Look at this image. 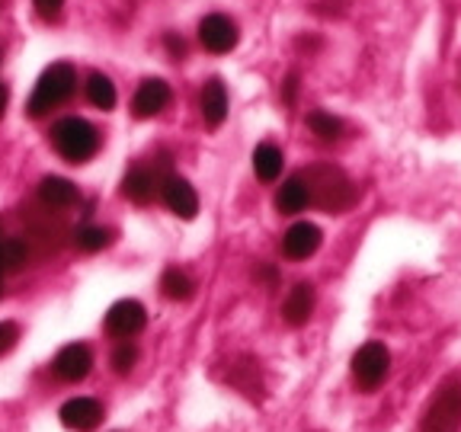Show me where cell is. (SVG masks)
<instances>
[{"mask_svg": "<svg viewBox=\"0 0 461 432\" xmlns=\"http://www.w3.org/2000/svg\"><path fill=\"white\" fill-rule=\"evenodd\" d=\"M0 295H4V275H0Z\"/></svg>", "mask_w": 461, "mask_h": 432, "instance_id": "cell-29", "label": "cell"}, {"mask_svg": "<svg viewBox=\"0 0 461 432\" xmlns=\"http://www.w3.org/2000/svg\"><path fill=\"white\" fill-rule=\"evenodd\" d=\"M51 144L68 164H86L100 151V131L80 115H65L51 125Z\"/></svg>", "mask_w": 461, "mask_h": 432, "instance_id": "cell-3", "label": "cell"}, {"mask_svg": "<svg viewBox=\"0 0 461 432\" xmlns=\"http://www.w3.org/2000/svg\"><path fill=\"white\" fill-rule=\"evenodd\" d=\"M7 103H10V90H7V84H0V119L7 112Z\"/></svg>", "mask_w": 461, "mask_h": 432, "instance_id": "cell-28", "label": "cell"}, {"mask_svg": "<svg viewBox=\"0 0 461 432\" xmlns=\"http://www.w3.org/2000/svg\"><path fill=\"white\" fill-rule=\"evenodd\" d=\"M164 180H160L154 170H148V166H131L122 180V193L129 195L135 205H148V202H154V195L160 193V183Z\"/></svg>", "mask_w": 461, "mask_h": 432, "instance_id": "cell-14", "label": "cell"}, {"mask_svg": "<svg viewBox=\"0 0 461 432\" xmlns=\"http://www.w3.org/2000/svg\"><path fill=\"white\" fill-rule=\"evenodd\" d=\"M199 42L212 51V55H228V51L238 49L240 42V29L238 22L224 14H209L199 22Z\"/></svg>", "mask_w": 461, "mask_h": 432, "instance_id": "cell-7", "label": "cell"}, {"mask_svg": "<svg viewBox=\"0 0 461 432\" xmlns=\"http://www.w3.org/2000/svg\"><path fill=\"white\" fill-rule=\"evenodd\" d=\"M51 368H55V374L61 382L77 384V382H84L86 374H90V368H94V353H90V346H84V343H68L58 349Z\"/></svg>", "mask_w": 461, "mask_h": 432, "instance_id": "cell-9", "label": "cell"}, {"mask_svg": "<svg viewBox=\"0 0 461 432\" xmlns=\"http://www.w3.org/2000/svg\"><path fill=\"white\" fill-rule=\"evenodd\" d=\"M308 209V189H304L302 176H288L279 189H276V212L279 215H302Z\"/></svg>", "mask_w": 461, "mask_h": 432, "instance_id": "cell-18", "label": "cell"}, {"mask_svg": "<svg viewBox=\"0 0 461 432\" xmlns=\"http://www.w3.org/2000/svg\"><path fill=\"white\" fill-rule=\"evenodd\" d=\"M86 100L94 103L96 109H103V112H109V109L115 106V100H119V94H115V84L106 77V74L94 71V74H90V80H86Z\"/></svg>", "mask_w": 461, "mask_h": 432, "instance_id": "cell-20", "label": "cell"}, {"mask_svg": "<svg viewBox=\"0 0 461 432\" xmlns=\"http://www.w3.org/2000/svg\"><path fill=\"white\" fill-rule=\"evenodd\" d=\"M304 122H308L311 135H314L321 144H333L343 138V119H337V115L327 112V109H311Z\"/></svg>", "mask_w": 461, "mask_h": 432, "instance_id": "cell-19", "label": "cell"}, {"mask_svg": "<svg viewBox=\"0 0 461 432\" xmlns=\"http://www.w3.org/2000/svg\"><path fill=\"white\" fill-rule=\"evenodd\" d=\"M138 362V349L131 343H122V346H115V353H113V368L119 374H129L131 368H135Z\"/></svg>", "mask_w": 461, "mask_h": 432, "instance_id": "cell-24", "label": "cell"}, {"mask_svg": "<svg viewBox=\"0 0 461 432\" xmlns=\"http://www.w3.org/2000/svg\"><path fill=\"white\" fill-rule=\"evenodd\" d=\"M32 7H36V14L42 20H55L61 14V7H65V0H32Z\"/></svg>", "mask_w": 461, "mask_h": 432, "instance_id": "cell-26", "label": "cell"}, {"mask_svg": "<svg viewBox=\"0 0 461 432\" xmlns=\"http://www.w3.org/2000/svg\"><path fill=\"white\" fill-rule=\"evenodd\" d=\"M282 166H285V154H282L279 144L263 141L253 148V173H257L263 183H276L282 176Z\"/></svg>", "mask_w": 461, "mask_h": 432, "instance_id": "cell-17", "label": "cell"}, {"mask_svg": "<svg viewBox=\"0 0 461 432\" xmlns=\"http://www.w3.org/2000/svg\"><path fill=\"white\" fill-rule=\"evenodd\" d=\"M16 339H20V327L4 320V324H0V356L10 353V349L16 346Z\"/></svg>", "mask_w": 461, "mask_h": 432, "instance_id": "cell-25", "label": "cell"}, {"mask_svg": "<svg viewBox=\"0 0 461 432\" xmlns=\"http://www.w3.org/2000/svg\"><path fill=\"white\" fill-rule=\"evenodd\" d=\"M39 199H42L49 209H71V205L80 202V193L65 176H45V180L39 183Z\"/></svg>", "mask_w": 461, "mask_h": 432, "instance_id": "cell-16", "label": "cell"}, {"mask_svg": "<svg viewBox=\"0 0 461 432\" xmlns=\"http://www.w3.org/2000/svg\"><path fill=\"white\" fill-rule=\"evenodd\" d=\"M295 96H298V74H288L285 84H282V100L295 103Z\"/></svg>", "mask_w": 461, "mask_h": 432, "instance_id": "cell-27", "label": "cell"}, {"mask_svg": "<svg viewBox=\"0 0 461 432\" xmlns=\"http://www.w3.org/2000/svg\"><path fill=\"white\" fill-rule=\"evenodd\" d=\"M321 244H324V230L317 228L314 221H295L282 234V253H285L288 259H295V263L311 259L321 250Z\"/></svg>", "mask_w": 461, "mask_h": 432, "instance_id": "cell-8", "label": "cell"}, {"mask_svg": "<svg viewBox=\"0 0 461 432\" xmlns=\"http://www.w3.org/2000/svg\"><path fill=\"white\" fill-rule=\"evenodd\" d=\"M29 259V244L20 238H10V240H0V275L16 273V269L26 266Z\"/></svg>", "mask_w": 461, "mask_h": 432, "instance_id": "cell-22", "label": "cell"}, {"mask_svg": "<svg viewBox=\"0 0 461 432\" xmlns=\"http://www.w3.org/2000/svg\"><path fill=\"white\" fill-rule=\"evenodd\" d=\"M160 195H164L167 209L176 218H183V221H193L199 215V195H195L193 183L183 180V176H167L160 183Z\"/></svg>", "mask_w": 461, "mask_h": 432, "instance_id": "cell-10", "label": "cell"}, {"mask_svg": "<svg viewBox=\"0 0 461 432\" xmlns=\"http://www.w3.org/2000/svg\"><path fill=\"white\" fill-rule=\"evenodd\" d=\"M144 324H148V310L135 298H122V302H115L106 310V333L115 339H125V343L131 337H138L144 330Z\"/></svg>", "mask_w": 461, "mask_h": 432, "instance_id": "cell-6", "label": "cell"}, {"mask_svg": "<svg viewBox=\"0 0 461 432\" xmlns=\"http://www.w3.org/2000/svg\"><path fill=\"white\" fill-rule=\"evenodd\" d=\"M61 423L74 432H90L100 426L103 419V403L94 400V397H71V400L61 403V410H58Z\"/></svg>", "mask_w": 461, "mask_h": 432, "instance_id": "cell-11", "label": "cell"}, {"mask_svg": "<svg viewBox=\"0 0 461 432\" xmlns=\"http://www.w3.org/2000/svg\"><path fill=\"white\" fill-rule=\"evenodd\" d=\"M74 244H77V250H84V253H96V250H103V247L113 244V230L100 228V224H84V228L74 230Z\"/></svg>", "mask_w": 461, "mask_h": 432, "instance_id": "cell-23", "label": "cell"}, {"mask_svg": "<svg viewBox=\"0 0 461 432\" xmlns=\"http://www.w3.org/2000/svg\"><path fill=\"white\" fill-rule=\"evenodd\" d=\"M349 378L362 394H375L384 382L391 378V353L388 346L378 343V339H368L353 353L349 362Z\"/></svg>", "mask_w": 461, "mask_h": 432, "instance_id": "cell-5", "label": "cell"}, {"mask_svg": "<svg viewBox=\"0 0 461 432\" xmlns=\"http://www.w3.org/2000/svg\"><path fill=\"white\" fill-rule=\"evenodd\" d=\"M160 292H164L170 302H189L193 292H195V285L183 269L170 266V269H164V275H160Z\"/></svg>", "mask_w": 461, "mask_h": 432, "instance_id": "cell-21", "label": "cell"}, {"mask_svg": "<svg viewBox=\"0 0 461 432\" xmlns=\"http://www.w3.org/2000/svg\"><path fill=\"white\" fill-rule=\"evenodd\" d=\"M170 106V84L160 77H148L141 80V86L135 90V100H131V112L138 119H154L164 109Z\"/></svg>", "mask_w": 461, "mask_h": 432, "instance_id": "cell-12", "label": "cell"}, {"mask_svg": "<svg viewBox=\"0 0 461 432\" xmlns=\"http://www.w3.org/2000/svg\"><path fill=\"white\" fill-rule=\"evenodd\" d=\"M317 308V292L311 282H298V285L288 288L285 295V304H282V320L288 327H304L311 320Z\"/></svg>", "mask_w": 461, "mask_h": 432, "instance_id": "cell-13", "label": "cell"}, {"mask_svg": "<svg viewBox=\"0 0 461 432\" xmlns=\"http://www.w3.org/2000/svg\"><path fill=\"white\" fill-rule=\"evenodd\" d=\"M298 176L308 189V205H314L324 215H346L359 199L356 183L333 164H311Z\"/></svg>", "mask_w": 461, "mask_h": 432, "instance_id": "cell-1", "label": "cell"}, {"mask_svg": "<svg viewBox=\"0 0 461 432\" xmlns=\"http://www.w3.org/2000/svg\"><path fill=\"white\" fill-rule=\"evenodd\" d=\"M77 90V71H74L68 61H55L42 71V77L36 80V90L29 96L26 112L32 119H42L45 112L58 109L61 103H68Z\"/></svg>", "mask_w": 461, "mask_h": 432, "instance_id": "cell-2", "label": "cell"}, {"mask_svg": "<svg viewBox=\"0 0 461 432\" xmlns=\"http://www.w3.org/2000/svg\"><path fill=\"white\" fill-rule=\"evenodd\" d=\"M420 432H461V378L452 374L426 403Z\"/></svg>", "mask_w": 461, "mask_h": 432, "instance_id": "cell-4", "label": "cell"}, {"mask_svg": "<svg viewBox=\"0 0 461 432\" xmlns=\"http://www.w3.org/2000/svg\"><path fill=\"white\" fill-rule=\"evenodd\" d=\"M199 109H202V119L209 129H218V125L228 119V90L218 77H212L209 84L202 86V100H199Z\"/></svg>", "mask_w": 461, "mask_h": 432, "instance_id": "cell-15", "label": "cell"}]
</instances>
